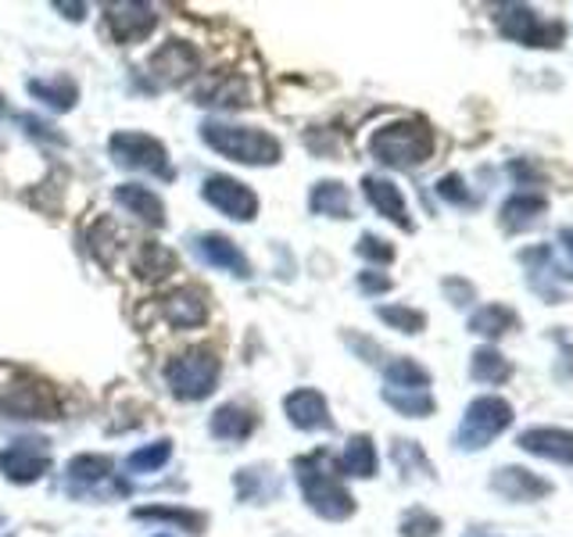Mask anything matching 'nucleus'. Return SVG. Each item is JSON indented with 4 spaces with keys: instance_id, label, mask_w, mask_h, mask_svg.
<instances>
[{
    "instance_id": "c756f323",
    "label": "nucleus",
    "mask_w": 573,
    "mask_h": 537,
    "mask_svg": "<svg viewBox=\"0 0 573 537\" xmlns=\"http://www.w3.org/2000/svg\"><path fill=\"white\" fill-rule=\"evenodd\" d=\"M383 401L398 409L401 416H430L434 412V398L426 390H383Z\"/></svg>"
},
{
    "instance_id": "5701e85b",
    "label": "nucleus",
    "mask_w": 573,
    "mask_h": 537,
    "mask_svg": "<svg viewBox=\"0 0 573 537\" xmlns=\"http://www.w3.org/2000/svg\"><path fill=\"white\" fill-rule=\"evenodd\" d=\"M309 208L315 215H337V219H348L352 215V197L344 191L340 183H315L312 186V197H309Z\"/></svg>"
},
{
    "instance_id": "393cba45",
    "label": "nucleus",
    "mask_w": 573,
    "mask_h": 537,
    "mask_svg": "<svg viewBox=\"0 0 573 537\" xmlns=\"http://www.w3.org/2000/svg\"><path fill=\"white\" fill-rule=\"evenodd\" d=\"M29 94L40 97L43 105H51L54 111H68V108H76V100H79L76 83H72L68 76H57V79H51V83L33 79V83H29Z\"/></svg>"
},
{
    "instance_id": "2eb2a0df",
    "label": "nucleus",
    "mask_w": 573,
    "mask_h": 537,
    "mask_svg": "<svg viewBox=\"0 0 573 537\" xmlns=\"http://www.w3.org/2000/svg\"><path fill=\"white\" fill-rule=\"evenodd\" d=\"M255 423H258V419H255L251 409H244V405H237V401H226V405H219V409L212 412L208 430H212V438L237 444V441H244V438H251Z\"/></svg>"
},
{
    "instance_id": "9d476101",
    "label": "nucleus",
    "mask_w": 573,
    "mask_h": 537,
    "mask_svg": "<svg viewBox=\"0 0 573 537\" xmlns=\"http://www.w3.org/2000/svg\"><path fill=\"white\" fill-rule=\"evenodd\" d=\"M105 22H108L111 36L119 43H140V40H148L154 33L158 14L148 4H108Z\"/></svg>"
},
{
    "instance_id": "72a5a7b5",
    "label": "nucleus",
    "mask_w": 573,
    "mask_h": 537,
    "mask_svg": "<svg viewBox=\"0 0 573 537\" xmlns=\"http://www.w3.org/2000/svg\"><path fill=\"white\" fill-rule=\"evenodd\" d=\"M380 319L383 323H391L394 330H401V333H420L426 326V315L415 312V309H406V304H383Z\"/></svg>"
},
{
    "instance_id": "37998d69",
    "label": "nucleus",
    "mask_w": 573,
    "mask_h": 537,
    "mask_svg": "<svg viewBox=\"0 0 573 537\" xmlns=\"http://www.w3.org/2000/svg\"><path fill=\"white\" fill-rule=\"evenodd\" d=\"M154 537H172V534H154Z\"/></svg>"
},
{
    "instance_id": "a211bd4d",
    "label": "nucleus",
    "mask_w": 573,
    "mask_h": 537,
    "mask_svg": "<svg viewBox=\"0 0 573 537\" xmlns=\"http://www.w3.org/2000/svg\"><path fill=\"white\" fill-rule=\"evenodd\" d=\"M194 97L205 108H244L248 105V83L240 76H212L205 86H197Z\"/></svg>"
},
{
    "instance_id": "b1692460",
    "label": "nucleus",
    "mask_w": 573,
    "mask_h": 537,
    "mask_svg": "<svg viewBox=\"0 0 573 537\" xmlns=\"http://www.w3.org/2000/svg\"><path fill=\"white\" fill-rule=\"evenodd\" d=\"M337 470L340 473H348V476H372L377 473V448H372L369 438H352L348 448H344V455L337 462Z\"/></svg>"
},
{
    "instance_id": "58836bf2",
    "label": "nucleus",
    "mask_w": 573,
    "mask_h": 537,
    "mask_svg": "<svg viewBox=\"0 0 573 537\" xmlns=\"http://www.w3.org/2000/svg\"><path fill=\"white\" fill-rule=\"evenodd\" d=\"M358 287H363L366 294H383V290H391V276L363 272V276H358Z\"/></svg>"
},
{
    "instance_id": "7ed1b4c3",
    "label": "nucleus",
    "mask_w": 573,
    "mask_h": 537,
    "mask_svg": "<svg viewBox=\"0 0 573 537\" xmlns=\"http://www.w3.org/2000/svg\"><path fill=\"white\" fill-rule=\"evenodd\" d=\"M430 151H434V137H430V129L420 119L391 122L369 137V154L377 158V162L394 165V169L423 165Z\"/></svg>"
},
{
    "instance_id": "bb28decb",
    "label": "nucleus",
    "mask_w": 573,
    "mask_h": 537,
    "mask_svg": "<svg viewBox=\"0 0 573 537\" xmlns=\"http://www.w3.org/2000/svg\"><path fill=\"white\" fill-rule=\"evenodd\" d=\"M520 319H516L512 309H506V304H487V309L473 312L469 319V330L473 333H484V337H501L506 330H512Z\"/></svg>"
},
{
    "instance_id": "6e6552de",
    "label": "nucleus",
    "mask_w": 573,
    "mask_h": 537,
    "mask_svg": "<svg viewBox=\"0 0 573 537\" xmlns=\"http://www.w3.org/2000/svg\"><path fill=\"white\" fill-rule=\"evenodd\" d=\"M0 412L8 419H54L57 405L47 384H8L0 390Z\"/></svg>"
},
{
    "instance_id": "2f4dec72",
    "label": "nucleus",
    "mask_w": 573,
    "mask_h": 537,
    "mask_svg": "<svg viewBox=\"0 0 573 537\" xmlns=\"http://www.w3.org/2000/svg\"><path fill=\"white\" fill-rule=\"evenodd\" d=\"M473 376L484 384H501L509 376V362L491 347H480V352H473Z\"/></svg>"
},
{
    "instance_id": "423d86ee",
    "label": "nucleus",
    "mask_w": 573,
    "mask_h": 537,
    "mask_svg": "<svg viewBox=\"0 0 573 537\" xmlns=\"http://www.w3.org/2000/svg\"><path fill=\"white\" fill-rule=\"evenodd\" d=\"M512 423V409L501 398H477L466 409L463 427H458L455 441L463 448H480L491 438H498L501 430Z\"/></svg>"
},
{
    "instance_id": "aec40b11",
    "label": "nucleus",
    "mask_w": 573,
    "mask_h": 537,
    "mask_svg": "<svg viewBox=\"0 0 573 537\" xmlns=\"http://www.w3.org/2000/svg\"><path fill=\"white\" fill-rule=\"evenodd\" d=\"M491 484H495V491H501V495L512 498V502H530V498L549 495V484L530 470H498Z\"/></svg>"
},
{
    "instance_id": "412c9836",
    "label": "nucleus",
    "mask_w": 573,
    "mask_h": 537,
    "mask_svg": "<svg viewBox=\"0 0 573 537\" xmlns=\"http://www.w3.org/2000/svg\"><path fill=\"white\" fill-rule=\"evenodd\" d=\"M133 269L140 280H165L169 272H176V255H172L169 248H162V244H140V251L133 258Z\"/></svg>"
},
{
    "instance_id": "4be33fe9",
    "label": "nucleus",
    "mask_w": 573,
    "mask_h": 537,
    "mask_svg": "<svg viewBox=\"0 0 573 537\" xmlns=\"http://www.w3.org/2000/svg\"><path fill=\"white\" fill-rule=\"evenodd\" d=\"M501 29H506V36L523 40V43H530V47H541V43H549V29H544L538 22V14L527 11V8H509V14L501 19Z\"/></svg>"
},
{
    "instance_id": "f03ea898",
    "label": "nucleus",
    "mask_w": 573,
    "mask_h": 537,
    "mask_svg": "<svg viewBox=\"0 0 573 537\" xmlns=\"http://www.w3.org/2000/svg\"><path fill=\"white\" fill-rule=\"evenodd\" d=\"M326 462H329L326 452H315L309 459L294 462L301 495H305V502L323 519H348L355 513V498L348 495V487L340 484V476L334 473V466H326Z\"/></svg>"
},
{
    "instance_id": "4c0bfd02",
    "label": "nucleus",
    "mask_w": 573,
    "mask_h": 537,
    "mask_svg": "<svg viewBox=\"0 0 573 537\" xmlns=\"http://www.w3.org/2000/svg\"><path fill=\"white\" fill-rule=\"evenodd\" d=\"M437 194H441L444 201H455V205H466V201H469L466 186H463V180H458V176H444V180L437 183Z\"/></svg>"
},
{
    "instance_id": "6ab92c4d",
    "label": "nucleus",
    "mask_w": 573,
    "mask_h": 537,
    "mask_svg": "<svg viewBox=\"0 0 573 537\" xmlns=\"http://www.w3.org/2000/svg\"><path fill=\"white\" fill-rule=\"evenodd\" d=\"M520 444L530 455H544V459L573 466V433L570 430H527Z\"/></svg>"
},
{
    "instance_id": "a19ab883",
    "label": "nucleus",
    "mask_w": 573,
    "mask_h": 537,
    "mask_svg": "<svg viewBox=\"0 0 573 537\" xmlns=\"http://www.w3.org/2000/svg\"><path fill=\"white\" fill-rule=\"evenodd\" d=\"M469 537H491V534H484V530H477V534H469Z\"/></svg>"
},
{
    "instance_id": "79ce46f5",
    "label": "nucleus",
    "mask_w": 573,
    "mask_h": 537,
    "mask_svg": "<svg viewBox=\"0 0 573 537\" xmlns=\"http://www.w3.org/2000/svg\"><path fill=\"white\" fill-rule=\"evenodd\" d=\"M0 111H4V97H0Z\"/></svg>"
},
{
    "instance_id": "c85d7f7f",
    "label": "nucleus",
    "mask_w": 573,
    "mask_h": 537,
    "mask_svg": "<svg viewBox=\"0 0 573 537\" xmlns=\"http://www.w3.org/2000/svg\"><path fill=\"white\" fill-rule=\"evenodd\" d=\"M111 473V459L108 455H76L68 462V481L76 487L97 484Z\"/></svg>"
},
{
    "instance_id": "f704fd0d",
    "label": "nucleus",
    "mask_w": 573,
    "mask_h": 537,
    "mask_svg": "<svg viewBox=\"0 0 573 537\" xmlns=\"http://www.w3.org/2000/svg\"><path fill=\"white\" fill-rule=\"evenodd\" d=\"M441 530V519L430 516L426 509H412L401 516V537H434Z\"/></svg>"
},
{
    "instance_id": "39448f33",
    "label": "nucleus",
    "mask_w": 573,
    "mask_h": 537,
    "mask_svg": "<svg viewBox=\"0 0 573 537\" xmlns=\"http://www.w3.org/2000/svg\"><path fill=\"white\" fill-rule=\"evenodd\" d=\"M108 151L115 158V165L133 169V172H151V176L172 180V165H169V151L162 140H154L148 133H115L108 140Z\"/></svg>"
},
{
    "instance_id": "cd10ccee",
    "label": "nucleus",
    "mask_w": 573,
    "mask_h": 537,
    "mask_svg": "<svg viewBox=\"0 0 573 537\" xmlns=\"http://www.w3.org/2000/svg\"><path fill=\"white\" fill-rule=\"evenodd\" d=\"M133 516L137 519H158V524H176V527L191 530V534L205 530V516L191 513V509H176V505H148V509H137Z\"/></svg>"
},
{
    "instance_id": "7c9ffc66",
    "label": "nucleus",
    "mask_w": 573,
    "mask_h": 537,
    "mask_svg": "<svg viewBox=\"0 0 573 537\" xmlns=\"http://www.w3.org/2000/svg\"><path fill=\"white\" fill-rule=\"evenodd\" d=\"M544 212V197L538 194H516L506 208H501V215H506V226H516L523 229L527 223H534V215Z\"/></svg>"
},
{
    "instance_id": "e433bc0d",
    "label": "nucleus",
    "mask_w": 573,
    "mask_h": 537,
    "mask_svg": "<svg viewBox=\"0 0 573 537\" xmlns=\"http://www.w3.org/2000/svg\"><path fill=\"white\" fill-rule=\"evenodd\" d=\"M358 255L369 258V262H377V266L394 262V248H391V244L380 240V237H372V234H366L363 240H358Z\"/></svg>"
},
{
    "instance_id": "a878e982",
    "label": "nucleus",
    "mask_w": 573,
    "mask_h": 537,
    "mask_svg": "<svg viewBox=\"0 0 573 537\" xmlns=\"http://www.w3.org/2000/svg\"><path fill=\"white\" fill-rule=\"evenodd\" d=\"M430 373L412 358H394L387 366V390H426Z\"/></svg>"
},
{
    "instance_id": "f8f14e48",
    "label": "nucleus",
    "mask_w": 573,
    "mask_h": 537,
    "mask_svg": "<svg viewBox=\"0 0 573 537\" xmlns=\"http://www.w3.org/2000/svg\"><path fill=\"white\" fill-rule=\"evenodd\" d=\"M194 251L197 258L205 266H215V269H226V272H234V276H251V262H248V255H244L240 248L229 237L223 234H201L194 240Z\"/></svg>"
},
{
    "instance_id": "0eeeda50",
    "label": "nucleus",
    "mask_w": 573,
    "mask_h": 537,
    "mask_svg": "<svg viewBox=\"0 0 573 537\" xmlns=\"http://www.w3.org/2000/svg\"><path fill=\"white\" fill-rule=\"evenodd\" d=\"M201 194L212 208H219L226 219L234 223H251L258 215V197L248 183H240L234 176H208L205 186H201Z\"/></svg>"
},
{
    "instance_id": "ddd939ff",
    "label": "nucleus",
    "mask_w": 573,
    "mask_h": 537,
    "mask_svg": "<svg viewBox=\"0 0 573 537\" xmlns=\"http://www.w3.org/2000/svg\"><path fill=\"white\" fill-rule=\"evenodd\" d=\"M283 412L298 430H309V433L334 427V419H329V409H326V398L312 387H301V390H294V395H286Z\"/></svg>"
},
{
    "instance_id": "4468645a",
    "label": "nucleus",
    "mask_w": 573,
    "mask_h": 537,
    "mask_svg": "<svg viewBox=\"0 0 573 537\" xmlns=\"http://www.w3.org/2000/svg\"><path fill=\"white\" fill-rule=\"evenodd\" d=\"M162 315H165V323L176 326V330L201 326L208 319V294L197 287H183L162 301Z\"/></svg>"
},
{
    "instance_id": "f257e3e1",
    "label": "nucleus",
    "mask_w": 573,
    "mask_h": 537,
    "mask_svg": "<svg viewBox=\"0 0 573 537\" xmlns=\"http://www.w3.org/2000/svg\"><path fill=\"white\" fill-rule=\"evenodd\" d=\"M201 140L237 165H277L280 154H283L280 140L269 137L266 129H255V126L205 122L201 126Z\"/></svg>"
},
{
    "instance_id": "ea45409f",
    "label": "nucleus",
    "mask_w": 573,
    "mask_h": 537,
    "mask_svg": "<svg viewBox=\"0 0 573 537\" xmlns=\"http://www.w3.org/2000/svg\"><path fill=\"white\" fill-rule=\"evenodd\" d=\"M563 240H566V248H570V255H573V229H566Z\"/></svg>"
},
{
    "instance_id": "dca6fc26",
    "label": "nucleus",
    "mask_w": 573,
    "mask_h": 537,
    "mask_svg": "<svg viewBox=\"0 0 573 537\" xmlns=\"http://www.w3.org/2000/svg\"><path fill=\"white\" fill-rule=\"evenodd\" d=\"M363 191L369 197V205L377 208L383 219L398 223L401 229H412L409 223V208H406V197H401V191L391 183V180H380V176H366L363 180Z\"/></svg>"
},
{
    "instance_id": "1a4fd4ad",
    "label": "nucleus",
    "mask_w": 573,
    "mask_h": 537,
    "mask_svg": "<svg viewBox=\"0 0 573 537\" xmlns=\"http://www.w3.org/2000/svg\"><path fill=\"white\" fill-rule=\"evenodd\" d=\"M51 466V455L43 441H19L0 452V473L8 476L11 484H33L40 481Z\"/></svg>"
},
{
    "instance_id": "9b49d317",
    "label": "nucleus",
    "mask_w": 573,
    "mask_h": 537,
    "mask_svg": "<svg viewBox=\"0 0 573 537\" xmlns=\"http://www.w3.org/2000/svg\"><path fill=\"white\" fill-rule=\"evenodd\" d=\"M194 72H197V51L183 40L165 43V47L151 57V76L162 86H180L191 79Z\"/></svg>"
},
{
    "instance_id": "20e7f679",
    "label": "nucleus",
    "mask_w": 573,
    "mask_h": 537,
    "mask_svg": "<svg viewBox=\"0 0 573 537\" xmlns=\"http://www.w3.org/2000/svg\"><path fill=\"white\" fill-rule=\"evenodd\" d=\"M219 373H223L219 352H215L212 344H197L191 352H183L169 362L165 380L180 401H201L212 395L215 384H219Z\"/></svg>"
},
{
    "instance_id": "473e14b6",
    "label": "nucleus",
    "mask_w": 573,
    "mask_h": 537,
    "mask_svg": "<svg viewBox=\"0 0 573 537\" xmlns=\"http://www.w3.org/2000/svg\"><path fill=\"white\" fill-rule=\"evenodd\" d=\"M172 455V444L169 441H154L148 448H140V452L129 455V470L133 473H151V470H162Z\"/></svg>"
},
{
    "instance_id": "c9c22d12",
    "label": "nucleus",
    "mask_w": 573,
    "mask_h": 537,
    "mask_svg": "<svg viewBox=\"0 0 573 537\" xmlns=\"http://www.w3.org/2000/svg\"><path fill=\"white\" fill-rule=\"evenodd\" d=\"M394 462L401 466V473H409L412 466L423 470V473H434V470H430L426 455L420 452V444H412V441H398V444H394Z\"/></svg>"
},
{
    "instance_id": "f3484780",
    "label": "nucleus",
    "mask_w": 573,
    "mask_h": 537,
    "mask_svg": "<svg viewBox=\"0 0 573 537\" xmlns=\"http://www.w3.org/2000/svg\"><path fill=\"white\" fill-rule=\"evenodd\" d=\"M115 201H119L122 208H129L137 215V219H143L148 226H162L165 223V205H162V197L151 191V186L122 183V186H115Z\"/></svg>"
}]
</instances>
